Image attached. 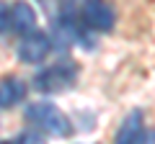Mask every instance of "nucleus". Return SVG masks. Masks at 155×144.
Listing matches in <instances>:
<instances>
[{
    "label": "nucleus",
    "instance_id": "6",
    "mask_svg": "<svg viewBox=\"0 0 155 144\" xmlns=\"http://www.w3.org/2000/svg\"><path fill=\"white\" fill-rule=\"evenodd\" d=\"M11 26L16 28L18 33H23V36L36 28V13H34V8L28 5V3L18 0V3L11 5Z\"/></svg>",
    "mask_w": 155,
    "mask_h": 144
},
{
    "label": "nucleus",
    "instance_id": "5",
    "mask_svg": "<svg viewBox=\"0 0 155 144\" xmlns=\"http://www.w3.org/2000/svg\"><path fill=\"white\" fill-rule=\"evenodd\" d=\"M142 134H145L142 111H132L129 116H124L122 124H119L114 144H142Z\"/></svg>",
    "mask_w": 155,
    "mask_h": 144
},
{
    "label": "nucleus",
    "instance_id": "7",
    "mask_svg": "<svg viewBox=\"0 0 155 144\" xmlns=\"http://www.w3.org/2000/svg\"><path fill=\"white\" fill-rule=\"evenodd\" d=\"M26 95V83L18 77H5L0 80V108H13L16 103H21Z\"/></svg>",
    "mask_w": 155,
    "mask_h": 144
},
{
    "label": "nucleus",
    "instance_id": "9",
    "mask_svg": "<svg viewBox=\"0 0 155 144\" xmlns=\"http://www.w3.org/2000/svg\"><path fill=\"white\" fill-rule=\"evenodd\" d=\"M0 144H18V142H11V139H5V142H0Z\"/></svg>",
    "mask_w": 155,
    "mask_h": 144
},
{
    "label": "nucleus",
    "instance_id": "1",
    "mask_svg": "<svg viewBox=\"0 0 155 144\" xmlns=\"http://www.w3.org/2000/svg\"><path fill=\"white\" fill-rule=\"evenodd\" d=\"M26 118L34 126H39L41 131L52 134V136H70V131H72L70 118L54 103H31L26 108Z\"/></svg>",
    "mask_w": 155,
    "mask_h": 144
},
{
    "label": "nucleus",
    "instance_id": "3",
    "mask_svg": "<svg viewBox=\"0 0 155 144\" xmlns=\"http://www.w3.org/2000/svg\"><path fill=\"white\" fill-rule=\"evenodd\" d=\"M80 18H83V26L93 28V31H111L116 13L104 0H85L83 8H80Z\"/></svg>",
    "mask_w": 155,
    "mask_h": 144
},
{
    "label": "nucleus",
    "instance_id": "2",
    "mask_svg": "<svg viewBox=\"0 0 155 144\" xmlns=\"http://www.w3.org/2000/svg\"><path fill=\"white\" fill-rule=\"evenodd\" d=\"M75 77H78L75 62H57L34 77V88L41 90V93H62L75 83Z\"/></svg>",
    "mask_w": 155,
    "mask_h": 144
},
{
    "label": "nucleus",
    "instance_id": "8",
    "mask_svg": "<svg viewBox=\"0 0 155 144\" xmlns=\"http://www.w3.org/2000/svg\"><path fill=\"white\" fill-rule=\"evenodd\" d=\"M8 28H11V8L0 3V33H5Z\"/></svg>",
    "mask_w": 155,
    "mask_h": 144
},
{
    "label": "nucleus",
    "instance_id": "4",
    "mask_svg": "<svg viewBox=\"0 0 155 144\" xmlns=\"http://www.w3.org/2000/svg\"><path fill=\"white\" fill-rule=\"evenodd\" d=\"M49 52H52V39L44 31H31L18 44V59L23 64H39V62L47 59Z\"/></svg>",
    "mask_w": 155,
    "mask_h": 144
}]
</instances>
